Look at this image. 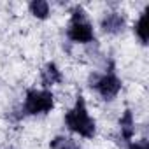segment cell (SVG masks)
<instances>
[{
    "label": "cell",
    "mask_w": 149,
    "mask_h": 149,
    "mask_svg": "<svg viewBox=\"0 0 149 149\" xmlns=\"http://www.w3.org/2000/svg\"><path fill=\"white\" fill-rule=\"evenodd\" d=\"M65 123H67V126H68L72 132L79 133L81 137L91 139V137L95 135V121L90 118L83 97H77L76 105H74V107L67 112Z\"/></svg>",
    "instance_id": "1"
},
{
    "label": "cell",
    "mask_w": 149,
    "mask_h": 149,
    "mask_svg": "<svg viewBox=\"0 0 149 149\" xmlns=\"http://www.w3.org/2000/svg\"><path fill=\"white\" fill-rule=\"evenodd\" d=\"M67 35L70 40L79 42V44H86V42L93 40V28L86 21L84 11L81 7H76L72 11V21H70L68 30H67Z\"/></svg>",
    "instance_id": "2"
},
{
    "label": "cell",
    "mask_w": 149,
    "mask_h": 149,
    "mask_svg": "<svg viewBox=\"0 0 149 149\" xmlns=\"http://www.w3.org/2000/svg\"><path fill=\"white\" fill-rule=\"evenodd\" d=\"M54 97L46 90H28L25 98V112L26 114H46L53 109Z\"/></svg>",
    "instance_id": "3"
},
{
    "label": "cell",
    "mask_w": 149,
    "mask_h": 149,
    "mask_svg": "<svg viewBox=\"0 0 149 149\" xmlns=\"http://www.w3.org/2000/svg\"><path fill=\"white\" fill-rule=\"evenodd\" d=\"M105 100H112L118 93H119V90H121V81L114 76L112 72H109V74H105V76H98V79H97V84L93 86Z\"/></svg>",
    "instance_id": "4"
},
{
    "label": "cell",
    "mask_w": 149,
    "mask_h": 149,
    "mask_svg": "<svg viewBox=\"0 0 149 149\" xmlns=\"http://www.w3.org/2000/svg\"><path fill=\"white\" fill-rule=\"evenodd\" d=\"M102 28H104V32H107V33H119V32H123V28H125V19H123V16L118 14V13H109V14H105L104 19H102Z\"/></svg>",
    "instance_id": "5"
},
{
    "label": "cell",
    "mask_w": 149,
    "mask_h": 149,
    "mask_svg": "<svg viewBox=\"0 0 149 149\" xmlns=\"http://www.w3.org/2000/svg\"><path fill=\"white\" fill-rule=\"evenodd\" d=\"M40 79H42V84H44V86L58 84V83H61V72L58 70V67H56L54 63H47V65L42 68Z\"/></svg>",
    "instance_id": "6"
},
{
    "label": "cell",
    "mask_w": 149,
    "mask_h": 149,
    "mask_svg": "<svg viewBox=\"0 0 149 149\" xmlns=\"http://www.w3.org/2000/svg\"><path fill=\"white\" fill-rule=\"evenodd\" d=\"M119 128H121V139L126 140V146L132 142V137L135 133V125H133V116L130 111H125L123 118L119 119Z\"/></svg>",
    "instance_id": "7"
},
{
    "label": "cell",
    "mask_w": 149,
    "mask_h": 149,
    "mask_svg": "<svg viewBox=\"0 0 149 149\" xmlns=\"http://www.w3.org/2000/svg\"><path fill=\"white\" fill-rule=\"evenodd\" d=\"M30 13L39 19H46L49 14V4L44 2V0H33L30 4Z\"/></svg>",
    "instance_id": "8"
},
{
    "label": "cell",
    "mask_w": 149,
    "mask_h": 149,
    "mask_svg": "<svg viewBox=\"0 0 149 149\" xmlns=\"http://www.w3.org/2000/svg\"><path fill=\"white\" fill-rule=\"evenodd\" d=\"M147 13H149V9H146L142 13V16L139 18V21L135 25V33L142 44H147Z\"/></svg>",
    "instance_id": "9"
},
{
    "label": "cell",
    "mask_w": 149,
    "mask_h": 149,
    "mask_svg": "<svg viewBox=\"0 0 149 149\" xmlns=\"http://www.w3.org/2000/svg\"><path fill=\"white\" fill-rule=\"evenodd\" d=\"M51 149H79V146L68 137H56L51 142Z\"/></svg>",
    "instance_id": "10"
},
{
    "label": "cell",
    "mask_w": 149,
    "mask_h": 149,
    "mask_svg": "<svg viewBox=\"0 0 149 149\" xmlns=\"http://www.w3.org/2000/svg\"><path fill=\"white\" fill-rule=\"evenodd\" d=\"M128 149H149V144L146 139L139 140V142H130L128 144Z\"/></svg>",
    "instance_id": "11"
}]
</instances>
